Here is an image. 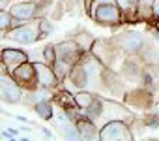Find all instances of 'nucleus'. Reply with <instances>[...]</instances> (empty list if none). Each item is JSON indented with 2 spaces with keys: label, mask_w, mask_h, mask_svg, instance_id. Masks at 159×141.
<instances>
[{
  "label": "nucleus",
  "mask_w": 159,
  "mask_h": 141,
  "mask_svg": "<svg viewBox=\"0 0 159 141\" xmlns=\"http://www.w3.org/2000/svg\"><path fill=\"white\" fill-rule=\"evenodd\" d=\"M60 134L66 137V139H83V135H81V130H79V126L75 124V122H62L60 126Z\"/></svg>",
  "instance_id": "nucleus-13"
},
{
  "label": "nucleus",
  "mask_w": 159,
  "mask_h": 141,
  "mask_svg": "<svg viewBox=\"0 0 159 141\" xmlns=\"http://www.w3.org/2000/svg\"><path fill=\"white\" fill-rule=\"evenodd\" d=\"M10 75H11L21 87L32 89V87L39 85V83H38V74H36V66L30 64V62H23L21 66H17V68L13 70Z\"/></svg>",
  "instance_id": "nucleus-4"
},
{
  "label": "nucleus",
  "mask_w": 159,
  "mask_h": 141,
  "mask_svg": "<svg viewBox=\"0 0 159 141\" xmlns=\"http://www.w3.org/2000/svg\"><path fill=\"white\" fill-rule=\"evenodd\" d=\"M39 23L41 19H30L8 32H4V38H10L17 43H23V45H28V43H34L36 40H39Z\"/></svg>",
  "instance_id": "nucleus-2"
},
{
  "label": "nucleus",
  "mask_w": 159,
  "mask_h": 141,
  "mask_svg": "<svg viewBox=\"0 0 159 141\" xmlns=\"http://www.w3.org/2000/svg\"><path fill=\"white\" fill-rule=\"evenodd\" d=\"M11 25H13V15H11V12L2 10V12H0V28H2V34L8 32V30H11Z\"/></svg>",
  "instance_id": "nucleus-20"
},
{
  "label": "nucleus",
  "mask_w": 159,
  "mask_h": 141,
  "mask_svg": "<svg viewBox=\"0 0 159 141\" xmlns=\"http://www.w3.org/2000/svg\"><path fill=\"white\" fill-rule=\"evenodd\" d=\"M153 17V0H139V19Z\"/></svg>",
  "instance_id": "nucleus-18"
},
{
  "label": "nucleus",
  "mask_w": 159,
  "mask_h": 141,
  "mask_svg": "<svg viewBox=\"0 0 159 141\" xmlns=\"http://www.w3.org/2000/svg\"><path fill=\"white\" fill-rule=\"evenodd\" d=\"M28 62V55L21 49H2V74H11L17 66Z\"/></svg>",
  "instance_id": "nucleus-8"
},
{
  "label": "nucleus",
  "mask_w": 159,
  "mask_h": 141,
  "mask_svg": "<svg viewBox=\"0 0 159 141\" xmlns=\"http://www.w3.org/2000/svg\"><path fill=\"white\" fill-rule=\"evenodd\" d=\"M101 141H131L133 132L131 126L124 120H109L99 128Z\"/></svg>",
  "instance_id": "nucleus-3"
},
{
  "label": "nucleus",
  "mask_w": 159,
  "mask_h": 141,
  "mask_svg": "<svg viewBox=\"0 0 159 141\" xmlns=\"http://www.w3.org/2000/svg\"><path fill=\"white\" fill-rule=\"evenodd\" d=\"M114 43H116V47L120 51H125V53L133 55V53H139L142 49L144 38L139 32H124V34H120V36L114 38Z\"/></svg>",
  "instance_id": "nucleus-5"
},
{
  "label": "nucleus",
  "mask_w": 159,
  "mask_h": 141,
  "mask_svg": "<svg viewBox=\"0 0 159 141\" xmlns=\"http://www.w3.org/2000/svg\"><path fill=\"white\" fill-rule=\"evenodd\" d=\"M77 126H79V130H81V135H83V139H99V132L96 130V122L94 120H90L86 115H83L81 119H79L77 122H75Z\"/></svg>",
  "instance_id": "nucleus-11"
},
{
  "label": "nucleus",
  "mask_w": 159,
  "mask_h": 141,
  "mask_svg": "<svg viewBox=\"0 0 159 141\" xmlns=\"http://www.w3.org/2000/svg\"><path fill=\"white\" fill-rule=\"evenodd\" d=\"M41 132H43V135H45V137L52 139V132H51V130H47V128H41Z\"/></svg>",
  "instance_id": "nucleus-22"
},
{
  "label": "nucleus",
  "mask_w": 159,
  "mask_h": 141,
  "mask_svg": "<svg viewBox=\"0 0 159 141\" xmlns=\"http://www.w3.org/2000/svg\"><path fill=\"white\" fill-rule=\"evenodd\" d=\"M98 96H94L92 92H86V90H81L79 94H75V102H77V107H81V109H86L90 107L94 102H96Z\"/></svg>",
  "instance_id": "nucleus-15"
},
{
  "label": "nucleus",
  "mask_w": 159,
  "mask_h": 141,
  "mask_svg": "<svg viewBox=\"0 0 159 141\" xmlns=\"http://www.w3.org/2000/svg\"><path fill=\"white\" fill-rule=\"evenodd\" d=\"M54 98H56V102H58V104H60L64 109H71V107H75V105H77V102H75V96H71L67 90H60V92H58Z\"/></svg>",
  "instance_id": "nucleus-17"
},
{
  "label": "nucleus",
  "mask_w": 159,
  "mask_h": 141,
  "mask_svg": "<svg viewBox=\"0 0 159 141\" xmlns=\"http://www.w3.org/2000/svg\"><path fill=\"white\" fill-rule=\"evenodd\" d=\"M75 41L79 43V47L83 49V53L92 51V47H94V43H96V40H94V36H92L90 32H83L81 36H77V38H75Z\"/></svg>",
  "instance_id": "nucleus-16"
},
{
  "label": "nucleus",
  "mask_w": 159,
  "mask_h": 141,
  "mask_svg": "<svg viewBox=\"0 0 159 141\" xmlns=\"http://www.w3.org/2000/svg\"><path fill=\"white\" fill-rule=\"evenodd\" d=\"M36 66V74H38V83L39 87H47V89H52L58 85V75L54 74V68L47 62H34Z\"/></svg>",
  "instance_id": "nucleus-9"
},
{
  "label": "nucleus",
  "mask_w": 159,
  "mask_h": 141,
  "mask_svg": "<svg viewBox=\"0 0 159 141\" xmlns=\"http://www.w3.org/2000/svg\"><path fill=\"white\" fill-rule=\"evenodd\" d=\"M8 4H10V0H0V8H2V10H6Z\"/></svg>",
  "instance_id": "nucleus-23"
},
{
  "label": "nucleus",
  "mask_w": 159,
  "mask_h": 141,
  "mask_svg": "<svg viewBox=\"0 0 159 141\" xmlns=\"http://www.w3.org/2000/svg\"><path fill=\"white\" fill-rule=\"evenodd\" d=\"M41 55H43V60H45L47 64H51V66H52V64L56 62V58H58V56H56V45L47 43V45L41 49Z\"/></svg>",
  "instance_id": "nucleus-19"
},
{
  "label": "nucleus",
  "mask_w": 159,
  "mask_h": 141,
  "mask_svg": "<svg viewBox=\"0 0 159 141\" xmlns=\"http://www.w3.org/2000/svg\"><path fill=\"white\" fill-rule=\"evenodd\" d=\"M34 109H36L38 117L43 119V120H49V119H52V115H54V111H52V104H51L49 100H41V102L34 104Z\"/></svg>",
  "instance_id": "nucleus-14"
},
{
  "label": "nucleus",
  "mask_w": 159,
  "mask_h": 141,
  "mask_svg": "<svg viewBox=\"0 0 159 141\" xmlns=\"http://www.w3.org/2000/svg\"><path fill=\"white\" fill-rule=\"evenodd\" d=\"M2 100L6 104H21L23 102L21 85L11 75H6V74H2Z\"/></svg>",
  "instance_id": "nucleus-6"
},
{
  "label": "nucleus",
  "mask_w": 159,
  "mask_h": 141,
  "mask_svg": "<svg viewBox=\"0 0 159 141\" xmlns=\"http://www.w3.org/2000/svg\"><path fill=\"white\" fill-rule=\"evenodd\" d=\"M83 55V49L79 47V43L75 40H67V41H62V43H56V60H66V62H71V64H77L79 58Z\"/></svg>",
  "instance_id": "nucleus-7"
},
{
  "label": "nucleus",
  "mask_w": 159,
  "mask_h": 141,
  "mask_svg": "<svg viewBox=\"0 0 159 141\" xmlns=\"http://www.w3.org/2000/svg\"><path fill=\"white\" fill-rule=\"evenodd\" d=\"M52 30H54V25H52L49 19H41V23H39V40L47 38Z\"/></svg>",
  "instance_id": "nucleus-21"
},
{
  "label": "nucleus",
  "mask_w": 159,
  "mask_h": 141,
  "mask_svg": "<svg viewBox=\"0 0 159 141\" xmlns=\"http://www.w3.org/2000/svg\"><path fill=\"white\" fill-rule=\"evenodd\" d=\"M94 21L103 27H116L122 23V10L116 2H101L96 4L94 10L90 12Z\"/></svg>",
  "instance_id": "nucleus-1"
},
{
  "label": "nucleus",
  "mask_w": 159,
  "mask_h": 141,
  "mask_svg": "<svg viewBox=\"0 0 159 141\" xmlns=\"http://www.w3.org/2000/svg\"><path fill=\"white\" fill-rule=\"evenodd\" d=\"M116 4L120 6L124 17L139 19V0H116Z\"/></svg>",
  "instance_id": "nucleus-12"
},
{
  "label": "nucleus",
  "mask_w": 159,
  "mask_h": 141,
  "mask_svg": "<svg viewBox=\"0 0 159 141\" xmlns=\"http://www.w3.org/2000/svg\"><path fill=\"white\" fill-rule=\"evenodd\" d=\"M11 15L17 17V19H25V21H30L34 19V15L38 13V4L36 2H19L15 6H11Z\"/></svg>",
  "instance_id": "nucleus-10"
}]
</instances>
